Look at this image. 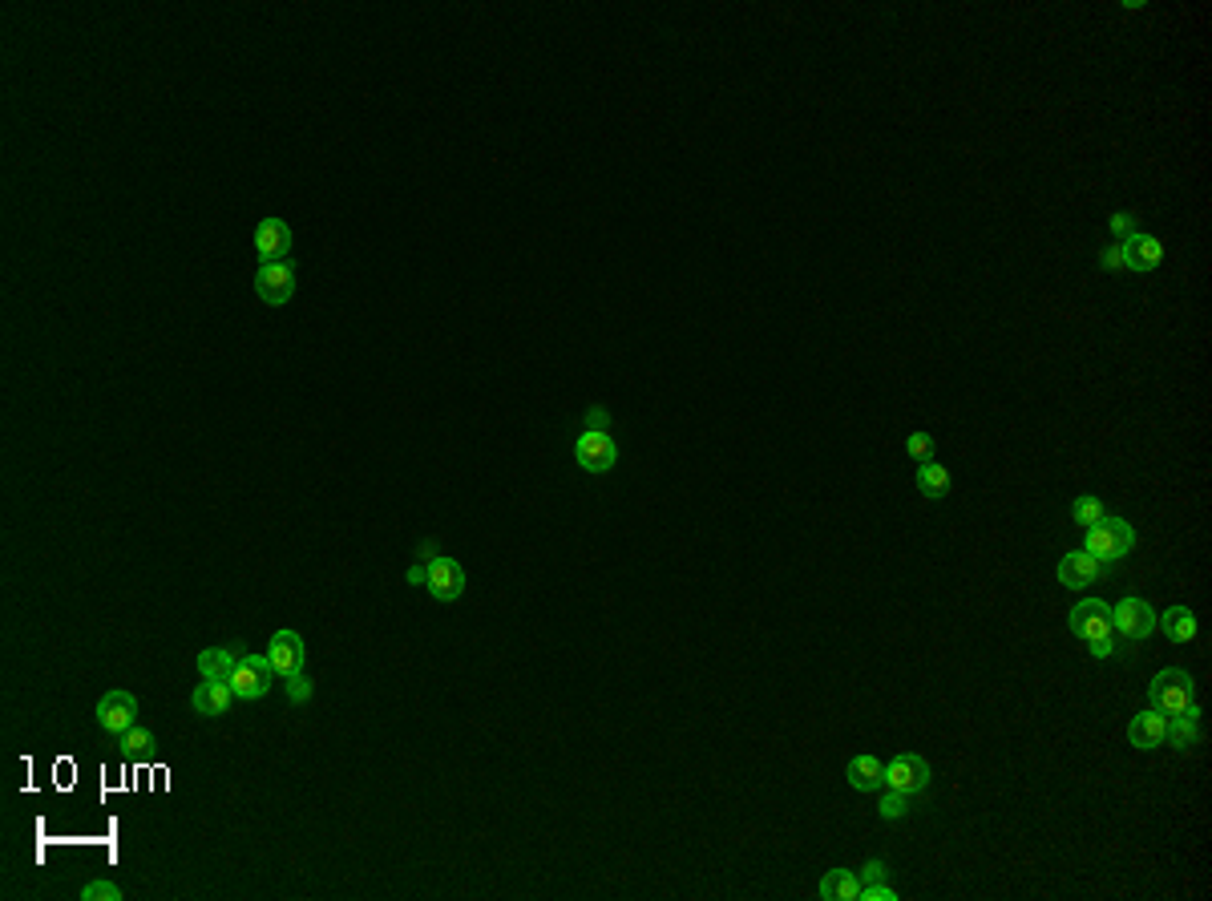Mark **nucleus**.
<instances>
[{
	"label": "nucleus",
	"instance_id": "4468645a",
	"mask_svg": "<svg viewBox=\"0 0 1212 901\" xmlns=\"http://www.w3.org/2000/svg\"><path fill=\"white\" fill-rule=\"evenodd\" d=\"M1124 259H1128V271H1156L1164 263V243L1148 231H1132L1124 239Z\"/></svg>",
	"mask_w": 1212,
	"mask_h": 901
},
{
	"label": "nucleus",
	"instance_id": "b1692460",
	"mask_svg": "<svg viewBox=\"0 0 1212 901\" xmlns=\"http://www.w3.org/2000/svg\"><path fill=\"white\" fill-rule=\"evenodd\" d=\"M1107 510H1103V502L1099 497H1091V493H1083V497H1075V506H1071V518H1075V526H1095L1099 518H1103Z\"/></svg>",
	"mask_w": 1212,
	"mask_h": 901
},
{
	"label": "nucleus",
	"instance_id": "bb28decb",
	"mask_svg": "<svg viewBox=\"0 0 1212 901\" xmlns=\"http://www.w3.org/2000/svg\"><path fill=\"white\" fill-rule=\"evenodd\" d=\"M877 813H881V817H885V821H901V817H905V813H909V796H901V792H893V788H889V792H885V796H881V805H877Z\"/></svg>",
	"mask_w": 1212,
	"mask_h": 901
},
{
	"label": "nucleus",
	"instance_id": "9d476101",
	"mask_svg": "<svg viewBox=\"0 0 1212 901\" xmlns=\"http://www.w3.org/2000/svg\"><path fill=\"white\" fill-rule=\"evenodd\" d=\"M255 295L263 299L267 308L291 304V295H295V267L287 259L283 263H259L255 267Z\"/></svg>",
	"mask_w": 1212,
	"mask_h": 901
},
{
	"label": "nucleus",
	"instance_id": "7c9ffc66",
	"mask_svg": "<svg viewBox=\"0 0 1212 901\" xmlns=\"http://www.w3.org/2000/svg\"><path fill=\"white\" fill-rule=\"evenodd\" d=\"M122 744H126V748H130V752H142V748H146V744H150V732H146V728H138V724H134V728H130V732H126V736H122Z\"/></svg>",
	"mask_w": 1212,
	"mask_h": 901
},
{
	"label": "nucleus",
	"instance_id": "473e14b6",
	"mask_svg": "<svg viewBox=\"0 0 1212 901\" xmlns=\"http://www.w3.org/2000/svg\"><path fill=\"white\" fill-rule=\"evenodd\" d=\"M404 578H409V586H425V582H429V566H425V562L417 558V562L409 566V574H404Z\"/></svg>",
	"mask_w": 1212,
	"mask_h": 901
},
{
	"label": "nucleus",
	"instance_id": "20e7f679",
	"mask_svg": "<svg viewBox=\"0 0 1212 901\" xmlns=\"http://www.w3.org/2000/svg\"><path fill=\"white\" fill-rule=\"evenodd\" d=\"M1148 699H1152V708L1164 712L1168 720L1172 716H1188V712H1196V683H1192L1188 671L1168 667V671H1160L1148 683Z\"/></svg>",
	"mask_w": 1212,
	"mask_h": 901
},
{
	"label": "nucleus",
	"instance_id": "5701e85b",
	"mask_svg": "<svg viewBox=\"0 0 1212 901\" xmlns=\"http://www.w3.org/2000/svg\"><path fill=\"white\" fill-rule=\"evenodd\" d=\"M283 695H287V704L291 708H303L308 699L316 695V679L312 675H303V671H295V675H287L283 679Z\"/></svg>",
	"mask_w": 1212,
	"mask_h": 901
},
{
	"label": "nucleus",
	"instance_id": "393cba45",
	"mask_svg": "<svg viewBox=\"0 0 1212 901\" xmlns=\"http://www.w3.org/2000/svg\"><path fill=\"white\" fill-rule=\"evenodd\" d=\"M81 897L85 901H122V885H114L106 877H93L89 885H81Z\"/></svg>",
	"mask_w": 1212,
	"mask_h": 901
},
{
	"label": "nucleus",
	"instance_id": "a878e982",
	"mask_svg": "<svg viewBox=\"0 0 1212 901\" xmlns=\"http://www.w3.org/2000/svg\"><path fill=\"white\" fill-rule=\"evenodd\" d=\"M934 449H938V445H934L930 433H909V437H905V453L914 457L918 465H922V461H934Z\"/></svg>",
	"mask_w": 1212,
	"mask_h": 901
},
{
	"label": "nucleus",
	"instance_id": "9b49d317",
	"mask_svg": "<svg viewBox=\"0 0 1212 901\" xmlns=\"http://www.w3.org/2000/svg\"><path fill=\"white\" fill-rule=\"evenodd\" d=\"M291 243H295V235H291V227H287L279 215L259 219V227H255V235H251V247H255V255H259V263H283V259L291 255Z\"/></svg>",
	"mask_w": 1212,
	"mask_h": 901
},
{
	"label": "nucleus",
	"instance_id": "1a4fd4ad",
	"mask_svg": "<svg viewBox=\"0 0 1212 901\" xmlns=\"http://www.w3.org/2000/svg\"><path fill=\"white\" fill-rule=\"evenodd\" d=\"M1111 627H1116V635H1124L1128 643H1144L1156 631V611H1152V603H1144V598L1128 594V598H1120V607L1111 611Z\"/></svg>",
	"mask_w": 1212,
	"mask_h": 901
},
{
	"label": "nucleus",
	"instance_id": "6ab92c4d",
	"mask_svg": "<svg viewBox=\"0 0 1212 901\" xmlns=\"http://www.w3.org/2000/svg\"><path fill=\"white\" fill-rule=\"evenodd\" d=\"M817 893L825 901H861V877H857V869H829L821 877Z\"/></svg>",
	"mask_w": 1212,
	"mask_h": 901
},
{
	"label": "nucleus",
	"instance_id": "2f4dec72",
	"mask_svg": "<svg viewBox=\"0 0 1212 901\" xmlns=\"http://www.w3.org/2000/svg\"><path fill=\"white\" fill-rule=\"evenodd\" d=\"M857 877H861V885H873V881H885V861L877 857V861H869L865 869H857Z\"/></svg>",
	"mask_w": 1212,
	"mask_h": 901
},
{
	"label": "nucleus",
	"instance_id": "423d86ee",
	"mask_svg": "<svg viewBox=\"0 0 1212 901\" xmlns=\"http://www.w3.org/2000/svg\"><path fill=\"white\" fill-rule=\"evenodd\" d=\"M93 720H97V728L106 732V736L122 740V736H126V732L138 724V695H134V691H122V687L106 691V695L97 699Z\"/></svg>",
	"mask_w": 1212,
	"mask_h": 901
},
{
	"label": "nucleus",
	"instance_id": "7ed1b4c3",
	"mask_svg": "<svg viewBox=\"0 0 1212 901\" xmlns=\"http://www.w3.org/2000/svg\"><path fill=\"white\" fill-rule=\"evenodd\" d=\"M1132 546H1136V530H1132L1124 518L1103 514L1095 526L1083 530V550H1087L1099 566H1103V562H1120V558H1128Z\"/></svg>",
	"mask_w": 1212,
	"mask_h": 901
},
{
	"label": "nucleus",
	"instance_id": "f3484780",
	"mask_svg": "<svg viewBox=\"0 0 1212 901\" xmlns=\"http://www.w3.org/2000/svg\"><path fill=\"white\" fill-rule=\"evenodd\" d=\"M239 659H243V651H239L235 643H231V647H207V651L198 655V675H202V679H227V683H231Z\"/></svg>",
	"mask_w": 1212,
	"mask_h": 901
},
{
	"label": "nucleus",
	"instance_id": "0eeeda50",
	"mask_svg": "<svg viewBox=\"0 0 1212 901\" xmlns=\"http://www.w3.org/2000/svg\"><path fill=\"white\" fill-rule=\"evenodd\" d=\"M271 683H275V663H271V655H267V651H243V659H239V667H235V675H231L235 695L243 699V704H251V699H263V695L271 691Z\"/></svg>",
	"mask_w": 1212,
	"mask_h": 901
},
{
	"label": "nucleus",
	"instance_id": "412c9836",
	"mask_svg": "<svg viewBox=\"0 0 1212 901\" xmlns=\"http://www.w3.org/2000/svg\"><path fill=\"white\" fill-rule=\"evenodd\" d=\"M950 489H954V477H950L946 465H938V461L918 465V493L926 497V502H938V497H946Z\"/></svg>",
	"mask_w": 1212,
	"mask_h": 901
},
{
	"label": "nucleus",
	"instance_id": "f03ea898",
	"mask_svg": "<svg viewBox=\"0 0 1212 901\" xmlns=\"http://www.w3.org/2000/svg\"><path fill=\"white\" fill-rule=\"evenodd\" d=\"M1071 631L1079 643H1087V651L1095 659H1111L1116 655V627H1111V607L1099 603V598H1083V603L1071 607Z\"/></svg>",
	"mask_w": 1212,
	"mask_h": 901
},
{
	"label": "nucleus",
	"instance_id": "cd10ccee",
	"mask_svg": "<svg viewBox=\"0 0 1212 901\" xmlns=\"http://www.w3.org/2000/svg\"><path fill=\"white\" fill-rule=\"evenodd\" d=\"M861 901H897V889L885 881H873V885H861Z\"/></svg>",
	"mask_w": 1212,
	"mask_h": 901
},
{
	"label": "nucleus",
	"instance_id": "4be33fe9",
	"mask_svg": "<svg viewBox=\"0 0 1212 901\" xmlns=\"http://www.w3.org/2000/svg\"><path fill=\"white\" fill-rule=\"evenodd\" d=\"M1176 752H1188L1196 740H1200V712H1188V716H1172L1168 720V736H1164Z\"/></svg>",
	"mask_w": 1212,
	"mask_h": 901
},
{
	"label": "nucleus",
	"instance_id": "2eb2a0df",
	"mask_svg": "<svg viewBox=\"0 0 1212 901\" xmlns=\"http://www.w3.org/2000/svg\"><path fill=\"white\" fill-rule=\"evenodd\" d=\"M1099 562L1087 554V550H1071L1063 562H1059V582L1067 586V590H1083V586H1091L1095 578H1099Z\"/></svg>",
	"mask_w": 1212,
	"mask_h": 901
},
{
	"label": "nucleus",
	"instance_id": "39448f33",
	"mask_svg": "<svg viewBox=\"0 0 1212 901\" xmlns=\"http://www.w3.org/2000/svg\"><path fill=\"white\" fill-rule=\"evenodd\" d=\"M421 562L429 566V582H425V590L437 598V603H457V598L465 594V566L457 562V558H449V554H441V546L437 542H425L421 546Z\"/></svg>",
	"mask_w": 1212,
	"mask_h": 901
},
{
	"label": "nucleus",
	"instance_id": "ddd939ff",
	"mask_svg": "<svg viewBox=\"0 0 1212 901\" xmlns=\"http://www.w3.org/2000/svg\"><path fill=\"white\" fill-rule=\"evenodd\" d=\"M267 655H271V663H275V675H295V671H303V663H308V647H303V635L299 631H275L271 635V643H267Z\"/></svg>",
	"mask_w": 1212,
	"mask_h": 901
},
{
	"label": "nucleus",
	"instance_id": "f257e3e1",
	"mask_svg": "<svg viewBox=\"0 0 1212 901\" xmlns=\"http://www.w3.org/2000/svg\"><path fill=\"white\" fill-rule=\"evenodd\" d=\"M574 461L586 473H611L619 465V445L611 437V413H606L602 405H594L586 413V425L574 441Z\"/></svg>",
	"mask_w": 1212,
	"mask_h": 901
},
{
	"label": "nucleus",
	"instance_id": "6e6552de",
	"mask_svg": "<svg viewBox=\"0 0 1212 901\" xmlns=\"http://www.w3.org/2000/svg\"><path fill=\"white\" fill-rule=\"evenodd\" d=\"M930 780H934V772H930L926 756H918V752H897L885 764V788H893V792H901L909 800L922 796L930 788Z\"/></svg>",
	"mask_w": 1212,
	"mask_h": 901
},
{
	"label": "nucleus",
	"instance_id": "c85d7f7f",
	"mask_svg": "<svg viewBox=\"0 0 1212 901\" xmlns=\"http://www.w3.org/2000/svg\"><path fill=\"white\" fill-rule=\"evenodd\" d=\"M1099 259H1103V267H1107V271H1128V259H1124V243H1111V247H1107V251H1103Z\"/></svg>",
	"mask_w": 1212,
	"mask_h": 901
},
{
	"label": "nucleus",
	"instance_id": "dca6fc26",
	"mask_svg": "<svg viewBox=\"0 0 1212 901\" xmlns=\"http://www.w3.org/2000/svg\"><path fill=\"white\" fill-rule=\"evenodd\" d=\"M1164 736H1168V716L1164 712H1140L1132 724H1128V740L1140 748V752H1148V748H1160L1164 744Z\"/></svg>",
	"mask_w": 1212,
	"mask_h": 901
},
{
	"label": "nucleus",
	"instance_id": "aec40b11",
	"mask_svg": "<svg viewBox=\"0 0 1212 901\" xmlns=\"http://www.w3.org/2000/svg\"><path fill=\"white\" fill-rule=\"evenodd\" d=\"M1156 623L1164 627V635L1172 643H1192L1200 635V623H1196V615L1188 607H1168L1164 615H1156Z\"/></svg>",
	"mask_w": 1212,
	"mask_h": 901
},
{
	"label": "nucleus",
	"instance_id": "c756f323",
	"mask_svg": "<svg viewBox=\"0 0 1212 901\" xmlns=\"http://www.w3.org/2000/svg\"><path fill=\"white\" fill-rule=\"evenodd\" d=\"M1107 227H1111V235H1116V239H1120V243H1124V239H1128V235H1132V227H1136V219H1132V215H1120V211H1116V215H1111V219H1107Z\"/></svg>",
	"mask_w": 1212,
	"mask_h": 901
},
{
	"label": "nucleus",
	"instance_id": "a211bd4d",
	"mask_svg": "<svg viewBox=\"0 0 1212 901\" xmlns=\"http://www.w3.org/2000/svg\"><path fill=\"white\" fill-rule=\"evenodd\" d=\"M845 776H849V784H853L857 792H877V788H885V764H881L873 752L853 756L849 768H845Z\"/></svg>",
	"mask_w": 1212,
	"mask_h": 901
},
{
	"label": "nucleus",
	"instance_id": "f8f14e48",
	"mask_svg": "<svg viewBox=\"0 0 1212 901\" xmlns=\"http://www.w3.org/2000/svg\"><path fill=\"white\" fill-rule=\"evenodd\" d=\"M235 687L227 679H202L190 695V708L202 716V720H215V716H227L235 708Z\"/></svg>",
	"mask_w": 1212,
	"mask_h": 901
}]
</instances>
